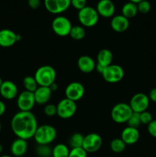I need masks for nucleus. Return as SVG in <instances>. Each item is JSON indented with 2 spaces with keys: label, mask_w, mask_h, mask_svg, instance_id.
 Instances as JSON below:
<instances>
[{
  "label": "nucleus",
  "mask_w": 156,
  "mask_h": 157,
  "mask_svg": "<svg viewBox=\"0 0 156 157\" xmlns=\"http://www.w3.org/2000/svg\"><path fill=\"white\" fill-rule=\"evenodd\" d=\"M2 150H3V147H2V144H0V153H1L2 152Z\"/></svg>",
  "instance_id": "79ce46f5"
},
{
  "label": "nucleus",
  "mask_w": 156,
  "mask_h": 157,
  "mask_svg": "<svg viewBox=\"0 0 156 157\" xmlns=\"http://www.w3.org/2000/svg\"><path fill=\"white\" fill-rule=\"evenodd\" d=\"M148 98H149L150 101H151L152 102L156 103V87L155 88H153L150 90L149 94H148Z\"/></svg>",
  "instance_id": "4c0bfd02"
},
{
  "label": "nucleus",
  "mask_w": 156,
  "mask_h": 157,
  "mask_svg": "<svg viewBox=\"0 0 156 157\" xmlns=\"http://www.w3.org/2000/svg\"><path fill=\"white\" fill-rule=\"evenodd\" d=\"M0 94L6 100H12L18 94V87L16 84L11 81H3L0 87Z\"/></svg>",
  "instance_id": "2eb2a0df"
},
{
  "label": "nucleus",
  "mask_w": 156,
  "mask_h": 157,
  "mask_svg": "<svg viewBox=\"0 0 156 157\" xmlns=\"http://www.w3.org/2000/svg\"><path fill=\"white\" fill-rule=\"evenodd\" d=\"M28 5L32 9H38L41 6V0H28Z\"/></svg>",
  "instance_id": "e433bc0d"
},
{
  "label": "nucleus",
  "mask_w": 156,
  "mask_h": 157,
  "mask_svg": "<svg viewBox=\"0 0 156 157\" xmlns=\"http://www.w3.org/2000/svg\"><path fill=\"white\" fill-rule=\"evenodd\" d=\"M70 150L68 147L64 144H58L52 149V156L53 157H68Z\"/></svg>",
  "instance_id": "b1692460"
},
{
  "label": "nucleus",
  "mask_w": 156,
  "mask_h": 157,
  "mask_svg": "<svg viewBox=\"0 0 156 157\" xmlns=\"http://www.w3.org/2000/svg\"><path fill=\"white\" fill-rule=\"evenodd\" d=\"M99 14L96 9L90 6H86L78 12V20L83 27H93L99 21Z\"/></svg>",
  "instance_id": "39448f33"
},
{
  "label": "nucleus",
  "mask_w": 156,
  "mask_h": 157,
  "mask_svg": "<svg viewBox=\"0 0 156 157\" xmlns=\"http://www.w3.org/2000/svg\"><path fill=\"white\" fill-rule=\"evenodd\" d=\"M38 127L37 118L32 111L18 112L11 121V128L14 134L25 140L34 137Z\"/></svg>",
  "instance_id": "f257e3e1"
},
{
  "label": "nucleus",
  "mask_w": 156,
  "mask_h": 157,
  "mask_svg": "<svg viewBox=\"0 0 156 157\" xmlns=\"http://www.w3.org/2000/svg\"><path fill=\"white\" fill-rule=\"evenodd\" d=\"M49 87H50V90H51L52 92H54L58 89V85L54 82V83H53V84H52Z\"/></svg>",
  "instance_id": "ea45409f"
},
{
  "label": "nucleus",
  "mask_w": 156,
  "mask_h": 157,
  "mask_svg": "<svg viewBox=\"0 0 156 157\" xmlns=\"http://www.w3.org/2000/svg\"><path fill=\"white\" fill-rule=\"evenodd\" d=\"M45 9L52 14H61L70 6V0H44Z\"/></svg>",
  "instance_id": "ddd939ff"
},
{
  "label": "nucleus",
  "mask_w": 156,
  "mask_h": 157,
  "mask_svg": "<svg viewBox=\"0 0 156 157\" xmlns=\"http://www.w3.org/2000/svg\"><path fill=\"white\" fill-rule=\"evenodd\" d=\"M139 114H140V120L142 124H146V125H148V124H150L153 121L151 113L150 112L147 111V110L142 112Z\"/></svg>",
  "instance_id": "72a5a7b5"
},
{
  "label": "nucleus",
  "mask_w": 156,
  "mask_h": 157,
  "mask_svg": "<svg viewBox=\"0 0 156 157\" xmlns=\"http://www.w3.org/2000/svg\"><path fill=\"white\" fill-rule=\"evenodd\" d=\"M148 132L151 136L156 138V120H153L148 124Z\"/></svg>",
  "instance_id": "c9c22d12"
},
{
  "label": "nucleus",
  "mask_w": 156,
  "mask_h": 157,
  "mask_svg": "<svg viewBox=\"0 0 156 157\" xmlns=\"http://www.w3.org/2000/svg\"><path fill=\"white\" fill-rule=\"evenodd\" d=\"M1 130H2V125H1V123H0V133H1Z\"/></svg>",
  "instance_id": "a18cd8bd"
},
{
  "label": "nucleus",
  "mask_w": 156,
  "mask_h": 157,
  "mask_svg": "<svg viewBox=\"0 0 156 157\" xmlns=\"http://www.w3.org/2000/svg\"><path fill=\"white\" fill-rule=\"evenodd\" d=\"M23 85L25 90L32 93H34L38 87V84L35 81V78L32 76H27L23 79Z\"/></svg>",
  "instance_id": "cd10ccee"
},
{
  "label": "nucleus",
  "mask_w": 156,
  "mask_h": 157,
  "mask_svg": "<svg viewBox=\"0 0 156 157\" xmlns=\"http://www.w3.org/2000/svg\"><path fill=\"white\" fill-rule=\"evenodd\" d=\"M35 103L34 93L24 90L17 98V106L20 111H31Z\"/></svg>",
  "instance_id": "9b49d317"
},
{
  "label": "nucleus",
  "mask_w": 156,
  "mask_h": 157,
  "mask_svg": "<svg viewBox=\"0 0 156 157\" xmlns=\"http://www.w3.org/2000/svg\"><path fill=\"white\" fill-rule=\"evenodd\" d=\"M127 124H128V127L138 129V127L142 124L140 120V114L139 113L133 112L132 114L131 115V117L128 119V121H127Z\"/></svg>",
  "instance_id": "c756f323"
},
{
  "label": "nucleus",
  "mask_w": 156,
  "mask_h": 157,
  "mask_svg": "<svg viewBox=\"0 0 156 157\" xmlns=\"http://www.w3.org/2000/svg\"><path fill=\"white\" fill-rule=\"evenodd\" d=\"M28 150L27 140L20 138H17L11 144L10 150L13 156L16 157L23 156Z\"/></svg>",
  "instance_id": "412c9836"
},
{
  "label": "nucleus",
  "mask_w": 156,
  "mask_h": 157,
  "mask_svg": "<svg viewBox=\"0 0 156 157\" xmlns=\"http://www.w3.org/2000/svg\"><path fill=\"white\" fill-rule=\"evenodd\" d=\"M56 129L51 125L44 124L38 126L33 138L38 145H49L56 139Z\"/></svg>",
  "instance_id": "7ed1b4c3"
},
{
  "label": "nucleus",
  "mask_w": 156,
  "mask_h": 157,
  "mask_svg": "<svg viewBox=\"0 0 156 157\" xmlns=\"http://www.w3.org/2000/svg\"><path fill=\"white\" fill-rule=\"evenodd\" d=\"M138 13L137 5L135 3L128 2L123 5L122 8V15L125 18H132L136 16Z\"/></svg>",
  "instance_id": "5701e85b"
},
{
  "label": "nucleus",
  "mask_w": 156,
  "mask_h": 157,
  "mask_svg": "<svg viewBox=\"0 0 156 157\" xmlns=\"http://www.w3.org/2000/svg\"><path fill=\"white\" fill-rule=\"evenodd\" d=\"M96 12L103 18H110L114 15L116 7L112 0H99L96 5Z\"/></svg>",
  "instance_id": "4468645a"
},
{
  "label": "nucleus",
  "mask_w": 156,
  "mask_h": 157,
  "mask_svg": "<svg viewBox=\"0 0 156 157\" xmlns=\"http://www.w3.org/2000/svg\"><path fill=\"white\" fill-rule=\"evenodd\" d=\"M6 110V106L3 101H0V117L2 116Z\"/></svg>",
  "instance_id": "58836bf2"
},
{
  "label": "nucleus",
  "mask_w": 156,
  "mask_h": 157,
  "mask_svg": "<svg viewBox=\"0 0 156 157\" xmlns=\"http://www.w3.org/2000/svg\"><path fill=\"white\" fill-rule=\"evenodd\" d=\"M52 91L49 87L38 86L37 90L34 92L35 103L38 105H46L51 98Z\"/></svg>",
  "instance_id": "f3484780"
},
{
  "label": "nucleus",
  "mask_w": 156,
  "mask_h": 157,
  "mask_svg": "<svg viewBox=\"0 0 156 157\" xmlns=\"http://www.w3.org/2000/svg\"><path fill=\"white\" fill-rule=\"evenodd\" d=\"M72 27L73 26L70 20L62 15H58L54 18L51 23L52 30L60 37H65L70 35Z\"/></svg>",
  "instance_id": "0eeeda50"
},
{
  "label": "nucleus",
  "mask_w": 156,
  "mask_h": 157,
  "mask_svg": "<svg viewBox=\"0 0 156 157\" xmlns=\"http://www.w3.org/2000/svg\"><path fill=\"white\" fill-rule=\"evenodd\" d=\"M141 1H142V0H129V2L135 3V4H138V3L140 2Z\"/></svg>",
  "instance_id": "a19ab883"
},
{
  "label": "nucleus",
  "mask_w": 156,
  "mask_h": 157,
  "mask_svg": "<svg viewBox=\"0 0 156 157\" xmlns=\"http://www.w3.org/2000/svg\"><path fill=\"white\" fill-rule=\"evenodd\" d=\"M96 65L94 60L88 55H82L77 60L78 68L83 73H91L96 69Z\"/></svg>",
  "instance_id": "aec40b11"
},
{
  "label": "nucleus",
  "mask_w": 156,
  "mask_h": 157,
  "mask_svg": "<svg viewBox=\"0 0 156 157\" xmlns=\"http://www.w3.org/2000/svg\"><path fill=\"white\" fill-rule=\"evenodd\" d=\"M68 157H87V153L83 147L73 148L70 150Z\"/></svg>",
  "instance_id": "2f4dec72"
},
{
  "label": "nucleus",
  "mask_w": 156,
  "mask_h": 157,
  "mask_svg": "<svg viewBox=\"0 0 156 157\" xmlns=\"http://www.w3.org/2000/svg\"><path fill=\"white\" fill-rule=\"evenodd\" d=\"M137 5L138 12H141L142 14H146L151 9V4L147 0H142L140 2H139Z\"/></svg>",
  "instance_id": "7c9ffc66"
},
{
  "label": "nucleus",
  "mask_w": 156,
  "mask_h": 157,
  "mask_svg": "<svg viewBox=\"0 0 156 157\" xmlns=\"http://www.w3.org/2000/svg\"><path fill=\"white\" fill-rule=\"evenodd\" d=\"M102 145V139L98 133H91L84 136L83 148L88 153H95L101 148Z\"/></svg>",
  "instance_id": "9d476101"
},
{
  "label": "nucleus",
  "mask_w": 156,
  "mask_h": 157,
  "mask_svg": "<svg viewBox=\"0 0 156 157\" xmlns=\"http://www.w3.org/2000/svg\"><path fill=\"white\" fill-rule=\"evenodd\" d=\"M110 25L114 32L121 33L125 32L128 29L129 21L122 15H117L113 17L110 21Z\"/></svg>",
  "instance_id": "6ab92c4d"
},
{
  "label": "nucleus",
  "mask_w": 156,
  "mask_h": 157,
  "mask_svg": "<svg viewBox=\"0 0 156 157\" xmlns=\"http://www.w3.org/2000/svg\"><path fill=\"white\" fill-rule=\"evenodd\" d=\"M125 147H126V144L124 143V141L121 138L113 139L110 143V149L113 153H122L125 150Z\"/></svg>",
  "instance_id": "a878e982"
},
{
  "label": "nucleus",
  "mask_w": 156,
  "mask_h": 157,
  "mask_svg": "<svg viewBox=\"0 0 156 157\" xmlns=\"http://www.w3.org/2000/svg\"><path fill=\"white\" fill-rule=\"evenodd\" d=\"M113 59V55L111 51L109 49L103 48L99 52L97 55V63L96 64L103 67H108L112 64Z\"/></svg>",
  "instance_id": "4be33fe9"
},
{
  "label": "nucleus",
  "mask_w": 156,
  "mask_h": 157,
  "mask_svg": "<svg viewBox=\"0 0 156 157\" xmlns=\"http://www.w3.org/2000/svg\"><path fill=\"white\" fill-rule=\"evenodd\" d=\"M150 100L148 95L144 93H137L132 97L129 102V106L133 112L142 113L148 108Z\"/></svg>",
  "instance_id": "1a4fd4ad"
},
{
  "label": "nucleus",
  "mask_w": 156,
  "mask_h": 157,
  "mask_svg": "<svg viewBox=\"0 0 156 157\" xmlns=\"http://www.w3.org/2000/svg\"><path fill=\"white\" fill-rule=\"evenodd\" d=\"M51 157H53V156H51Z\"/></svg>",
  "instance_id": "49530a36"
},
{
  "label": "nucleus",
  "mask_w": 156,
  "mask_h": 157,
  "mask_svg": "<svg viewBox=\"0 0 156 157\" xmlns=\"http://www.w3.org/2000/svg\"><path fill=\"white\" fill-rule=\"evenodd\" d=\"M133 111L129 104L118 103L112 108L111 118L116 124H125L128 121Z\"/></svg>",
  "instance_id": "20e7f679"
},
{
  "label": "nucleus",
  "mask_w": 156,
  "mask_h": 157,
  "mask_svg": "<svg viewBox=\"0 0 156 157\" xmlns=\"http://www.w3.org/2000/svg\"><path fill=\"white\" fill-rule=\"evenodd\" d=\"M2 83H3V81H2V78H0V87H1V86H2Z\"/></svg>",
  "instance_id": "37998d69"
},
{
  "label": "nucleus",
  "mask_w": 156,
  "mask_h": 157,
  "mask_svg": "<svg viewBox=\"0 0 156 157\" xmlns=\"http://www.w3.org/2000/svg\"><path fill=\"white\" fill-rule=\"evenodd\" d=\"M17 41V34L8 29L0 30V46L3 48H9L15 44Z\"/></svg>",
  "instance_id": "a211bd4d"
},
{
  "label": "nucleus",
  "mask_w": 156,
  "mask_h": 157,
  "mask_svg": "<svg viewBox=\"0 0 156 157\" xmlns=\"http://www.w3.org/2000/svg\"><path fill=\"white\" fill-rule=\"evenodd\" d=\"M70 6L79 11L87 6V0H70Z\"/></svg>",
  "instance_id": "f704fd0d"
},
{
  "label": "nucleus",
  "mask_w": 156,
  "mask_h": 157,
  "mask_svg": "<svg viewBox=\"0 0 156 157\" xmlns=\"http://www.w3.org/2000/svg\"><path fill=\"white\" fill-rule=\"evenodd\" d=\"M124 69L118 64H110L104 69L102 73L103 79L110 84H115L121 81L124 78Z\"/></svg>",
  "instance_id": "6e6552de"
},
{
  "label": "nucleus",
  "mask_w": 156,
  "mask_h": 157,
  "mask_svg": "<svg viewBox=\"0 0 156 157\" xmlns=\"http://www.w3.org/2000/svg\"><path fill=\"white\" fill-rule=\"evenodd\" d=\"M56 71L50 65H43L37 69L35 73V81L38 86L50 87L56 79Z\"/></svg>",
  "instance_id": "f03ea898"
},
{
  "label": "nucleus",
  "mask_w": 156,
  "mask_h": 157,
  "mask_svg": "<svg viewBox=\"0 0 156 157\" xmlns=\"http://www.w3.org/2000/svg\"><path fill=\"white\" fill-rule=\"evenodd\" d=\"M84 94H85L84 86L81 83L77 82V81L70 83L66 87V98L74 101V102L82 99L83 97L84 96Z\"/></svg>",
  "instance_id": "f8f14e48"
},
{
  "label": "nucleus",
  "mask_w": 156,
  "mask_h": 157,
  "mask_svg": "<svg viewBox=\"0 0 156 157\" xmlns=\"http://www.w3.org/2000/svg\"><path fill=\"white\" fill-rule=\"evenodd\" d=\"M35 153L39 157H51L52 149L49 145H38L35 149Z\"/></svg>",
  "instance_id": "c85d7f7f"
},
{
  "label": "nucleus",
  "mask_w": 156,
  "mask_h": 157,
  "mask_svg": "<svg viewBox=\"0 0 156 157\" xmlns=\"http://www.w3.org/2000/svg\"><path fill=\"white\" fill-rule=\"evenodd\" d=\"M76 112V104L74 101L65 98L57 104V115L61 119H70Z\"/></svg>",
  "instance_id": "423d86ee"
},
{
  "label": "nucleus",
  "mask_w": 156,
  "mask_h": 157,
  "mask_svg": "<svg viewBox=\"0 0 156 157\" xmlns=\"http://www.w3.org/2000/svg\"><path fill=\"white\" fill-rule=\"evenodd\" d=\"M140 137L139 130L134 127H127L123 129L121 133V139L126 145H132L138 142Z\"/></svg>",
  "instance_id": "dca6fc26"
},
{
  "label": "nucleus",
  "mask_w": 156,
  "mask_h": 157,
  "mask_svg": "<svg viewBox=\"0 0 156 157\" xmlns=\"http://www.w3.org/2000/svg\"><path fill=\"white\" fill-rule=\"evenodd\" d=\"M0 157H12L11 156H9V155H3V156H0Z\"/></svg>",
  "instance_id": "c03bdc74"
},
{
  "label": "nucleus",
  "mask_w": 156,
  "mask_h": 157,
  "mask_svg": "<svg viewBox=\"0 0 156 157\" xmlns=\"http://www.w3.org/2000/svg\"><path fill=\"white\" fill-rule=\"evenodd\" d=\"M84 136L80 133H75L69 139V146L73 148H80L83 147Z\"/></svg>",
  "instance_id": "393cba45"
},
{
  "label": "nucleus",
  "mask_w": 156,
  "mask_h": 157,
  "mask_svg": "<svg viewBox=\"0 0 156 157\" xmlns=\"http://www.w3.org/2000/svg\"><path fill=\"white\" fill-rule=\"evenodd\" d=\"M44 114L47 117L55 116L57 115V105H54L52 104H47L44 107Z\"/></svg>",
  "instance_id": "473e14b6"
},
{
  "label": "nucleus",
  "mask_w": 156,
  "mask_h": 157,
  "mask_svg": "<svg viewBox=\"0 0 156 157\" xmlns=\"http://www.w3.org/2000/svg\"><path fill=\"white\" fill-rule=\"evenodd\" d=\"M69 35L73 39L79 41V40H82L83 38H84L86 35V31L83 26L74 25L72 27Z\"/></svg>",
  "instance_id": "bb28decb"
}]
</instances>
